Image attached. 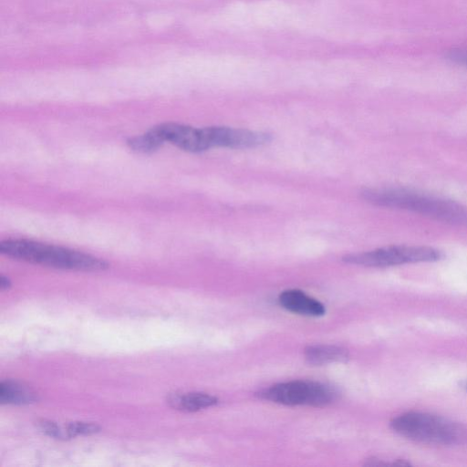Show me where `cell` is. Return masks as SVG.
Returning a JSON list of instances; mask_svg holds the SVG:
<instances>
[{
  "label": "cell",
  "mask_w": 467,
  "mask_h": 467,
  "mask_svg": "<svg viewBox=\"0 0 467 467\" xmlns=\"http://www.w3.org/2000/svg\"><path fill=\"white\" fill-rule=\"evenodd\" d=\"M368 202L416 213L442 223L467 227V208L450 200L400 188L368 189Z\"/></svg>",
  "instance_id": "6da1fadb"
},
{
  "label": "cell",
  "mask_w": 467,
  "mask_h": 467,
  "mask_svg": "<svg viewBox=\"0 0 467 467\" xmlns=\"http://www.w3.org/2000/svg\"><path fill=\"white\" fill-rule=\"evenodd\" d=\"M0 252L14 259L57 269L90 272L109 267L106 261L90 254L29 240L2 241Z\"/></svg>",
  "instance_id": "7a4b0ae2"
},
{
  "label": "cell",
  "mask_w": 467,
  "mask_h": 467,
  "mask_svg": "<svg viewBox=\"0 0 467 467\" xmlns=\"http://www.w3.org/2000/svg\"><path fill=\"white\" fill-rule=\"evenodd\" d=\"M390 427L400 436L417 442L444 446L467 443L465 426L431 413H402L392 419Z\"/></svg>",
  "instance_id": "3957f363"
},
{
  "label": "cell",
  "mask_w": 467,
  "mask_h": 467,
  "mask_svg": "<svg viewBox=\"0 0 467 467\" xmlns=\"http://www.w3.org/2000/svg\"><path fill=\"white\" fill-rule=\"evenodd\" d=\"M442 257L441 252L430 246L390 245L372 251L351 254L343 261L369 267H388L406 264L434 262Z\"/></svg>",
  "instance_id": "277c9868"
},
{
  "label": "cell",
  "mask_w": 467,
  "mask_h": 467,
  "mask_svg": "<svg viewBox=\"0 0 467 467\" xmlns=\"http://www.w3.org/2000/svg\"><path fill=\"white\" fill-rule=\"evenodd\" d=\"M259 396L275 403L296 406H326L336 398L335 390L329 386L306 380H293L278 383L260 392Z\"/></svg>",
  "instance_id": "5b68a950"
},
{
  "label": "cell",
  "mask_w": 467,
  "mask_h": 467,
  "mask_svg": "<svg viewBox=\"0 0 467 467\" xmlns=\"http://www.w3.org/2000/svg\"><path fill=\"white\" fill-rule=\"evenodd\" d=\"M202 131L209 148L223 147L248 149L261 146L270 140V135L244 129L206 127Z\"/></svg>",
  "instance_id": "8992f818"
},
{
  "label": "cell",
  "mask_w": 467,
  "mask_h": 467,
  "mask_svg": "<svg viewBox=\"0 0 467 467\" xmlns=\"http://www.w3.org/2000/svg\"><path fill=\"white\" fill-rule=\"evenodd\" d=\"M164 142H170L189 152H201L209 149L202 129L173 122L159 124L150 129Z\"/></svg>",
  "instance_id": "52a82bcc"
},
{
  "label": "cell",
  "mask_w": 467,
  "mask_h": 467,
  "mask_svg": "<svg viewBox=\"0 0 467 467\" xmlns=\"http://www.w3.org/2000/svg\"><path fill=\"white\" fill-rule=\"evenodd\" d=\"M280 305L286 310L307 317H320L326 312L318 300L297 289L285 290L278 297Z\"/></svg>",
  "instance_id": "ba28073f"
},
{
  "label": "cell",
  "mask_w": 467,
  "mask_h": 467,
  "mask_svg": "<svg viewBox=\"0 0 467 467\" xmlns=\"http://www.w3.org/2000/svg\"><path fill=\"white\" fill-rule=\"evenodd\" d=\"M171 407L187 412H194L217 404L216 397L203 392L171 394L168 398Z\"/></svg>",
  "instance_id": "9c48e42d"
},
{
  "label": "cell",
  "mask_w": 467,
  "mask_h": 467,
  "mask_svg": "<svg viewBox=\"0 0 467 467\" xmlns=\"http://www.w3.org/2000/svg\"><path fill=\"white\" fill-rule=\"evenodd\" d=\"M38 400L37 394L28 386L14 380H3L0 384L2 404L26 405Z\"/></svg>",
  "instance_id": "30bf717a"
},
{
  "label": "cell",
  "mask_w": 467,
  "mask_h": 467,
  "mask_svg": "<svg viewBox=\"0 0 467 467\" xmlns=\"http://www.w3.org/2000/svg\"><path fill=\"white\" fill-rule=\"evenodd\" d=\"M305 358L309 364L324 365L348 359V350L332 345H314L305 349Z\"/></svg>",
  "instance_id": "8fae6325"
},
{
  "label": "cell",
  "mask_w": 467,
  "mask_h": 467,
  "mask_svg": "<svg viewBox=\"0 0 467 467\" xmlns=\"http://www.w3.org/2000/svg\"><path fill=\"white\" fill-rule=\"evenodd\" d=\"M127 144L134 151L151 153L157 150L163 143L155 133L150 130L145 134L130 138Z\"/></svg>",
  "instance_id": "7c38bea8"
},
{
  "label": "cell",
  "mask_w": 467,
  "mask_h": 467,
  "mask_svg": "<svg viewBox=\"0 0 467 467\" xmlns=\"http://www.w3.org/2000/svg\"><path fill=\"white\" fill-rule=\"evenodd\" d=\"M38 428L41 431H43L47 436L58 439V440H67L70 439V436L67 432V426L65 428L58 425L57 422L47 420H42L38 423Z\"/></svg>",
  "instance_id": "4fadbf2b"
},
{
  "label": "cell",
  "mask_w": 467,
  "mask_h": 467,
  "mask_svg": "<svg viewBox=\"0 0 467 467\" xmlns=\"http://www.w3.org/2000/svg\"><path fill=\"white\" fill-rule=\"evenodd\" d=\"M67 432L70 438L78 435H91L100 431V427L97 424L83 421H74L67 425Z\"/></svg>",
  "instance_id": "5bb4252c"
},
{
  "label": "cell",
  "mask_w": 467,
  "mask_h": 467,
  "mask_svg": "<svg viewBox=\"0 0 467 467\" xmlns=\"http://www.w3.org/2000/svg\"><path fill=\"white\" fill-rule=\"evenodd\" d=\"M448 57L451 61L467 67V47L453 48L449 52Z\"/></svg>",
  "instance_id": "9a60e30c"
},
{
  "label": "cell",
  "mask_w": 467,
  "mask_h": 467,
  "mask_svg": "<svg viewBox=\"0 0 467 467\" xmlns=\"http://www.w3.org/2000/svg\"><path fill=\"white\" fill-rule=\"evenodd\" d=\"M0 286L2 290L9 289L11 286V281L7 276L1 275Z\"/></svg>",
  "instance_id": "2e32d148"
},
{
  "label": "cell",
  "mask_w": 467,
  "mask_h": 467,
  "mask_svg": "<svg viewBox=\"0 0 467 467\" xmlns=\"http://www.w3.org/2000/svg\"><path fill=\"white\" fill-rule=\"evenodd\" d=\"M462 388L467 392V379L463 380L462 383Z\"/></svg>",
  "instance_id": "e0dca14e"
}]
</instances>
